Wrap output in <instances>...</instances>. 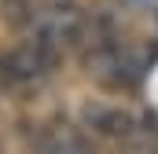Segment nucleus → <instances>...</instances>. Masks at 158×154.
<instances>
[{"label": "nucleus", "mask_w": 158, "mask_h": 154, "mask_svg": "<svg viewBox=\"0 0 158 154\" xmlns=\"http://www.w3.org/2000/svg\"><path fill=\"white\" fill-rule=\"evenodd\" d=\"M81 117L85 128H92L110 143H121L129 151H158V117L151 110L129 103H88Z\"/></svg>", "instance_id": "obj_1"}, {"label": "nucleus", "mask_w": 158, "mask_h": 154, "mask_svg": "<svg viewBox=\"0 0 158 154\" xmlns=\"http://www.w3.org/2000/svg\"><path fill=\"white\" fill-rule=\"evenodd\" d=\"M30 37L37 40V44H44L48 51L59 55V51H70V48L85 44V37H88V18H85V11H81L77 4L55 0V4L33 11Z\"/></svg>", "instance_id": "obj_2"}, {"label": "nucleus", "mask_w": 158, "mask_h": 154, "mask_svg": "<svg viewBox=\"0 0 158 154\" xmlns=\"http://www.w3.org/2000/svg\"><path fill=\"white\" fill-rule=\"evenodd\" d=\"M52 63H55V51H48L44 44H37V40L30 37L26 44L11 48V51L0 59V70H4V81L30 84V81H40V77H48Z\"/></svg>", "instance_id": "obj_3"}, {"label": "nucleus", "mask_w": 158, "mask_h": 154, "mask_svg": "<svg viewBox=\"0 0 158 154\" xmlns=\"http://www.w3.org/2000/svg\"><path fill=\"white\" fill-rule=\"evenodd\" d=\"M37 147H40V154H96V151H88V143L77 132H63V128L44 132Z\"/></svg>", "instance_id": "obj_4"}, {"label": "nucleus", "mask_w": 158, "mask_h": 154, "mask_svg": "<svg viewBox=\"0 0 158 154\" xmlns=\"http://www.w3.org/2000/svg\"><path fill=\"white\" fill-rule=\"evenodd\" d=\"M0 84H4V70H0Z\"/></svg>", "instance_id": "obj_5"}, {"label": "nucleus", "mask_w": 158, "mask_h": 154, "mask_svg": "<svg viewBox=\"0 0 158 154\" xmlns=\"http://www.w3.org/2000/svg\"><path fill=\"white\" fill-rule=\"evenodd\" d=\"M140 154H155V151H140Z\"/></svg>", "instance_id": "obj_6"}]
</instances>
